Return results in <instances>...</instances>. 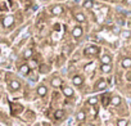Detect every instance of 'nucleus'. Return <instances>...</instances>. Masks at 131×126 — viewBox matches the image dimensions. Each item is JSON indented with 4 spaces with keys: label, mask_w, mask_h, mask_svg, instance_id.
I'll return each mask as SVG.
<instances>
[{
    "label": "nucleus",
    "mask_w": 131,
    "mask_h": 126,
    "mask_svg": "<svg viewBox=\"0 0 131 126\" xmlns=\"http://www.w3.org/2000/svg\"><path fill=\"white\" fill-rule=\"evenodd\" d=\"M84 53L86 55H96L99 53V48L96 45H90V46H86V49L84 50Z\"/></svg>",
    "instance_id": "nucleus-1"
},
{
    "label": "nucleus",
    "mask_w": 131,
    "mask_h": 126,
    "mask_svg": "<svg viewBox=\"0 0 131 126\" xmlns=\"http://www.w3.org/2000/svg\"><path fill=\"white\" fill-rule=\"evenodd\" d=\"M13 25H14V17L13 16H5L4 19H3V26L5 28H9Z\"/></svg>",
    "instance_id": "nucleus-2"
},
{
    "label": "nucleus",
    "mask_w": 131,
    "mask_h": 126,
    "mask_svg": "<svg viewBox=\"0 0 131 126\" xmlns=\"http://www.w3.org/2000/svg\"><path fill=\"white\" fill-rule=\"evenodd\" d=\"M82 35H84V30H82V27H81V26H75L73 30H72V36H73L75 39H80Z\"/></svg>",
    "instance_id": "nucleus-3"
},
{
    "label": "nucleus",
    "mask_w": 131,
    "mask_h": 126,
    "mask_svg": "<svg viewBox=\"0 0 131 126\" xmlns=\"http://www.w3.org/2000/svg\"><path fill=\"white\" fill-rule=\"evenodd\" d=\"M8 86H9V90H10V91H17V90L21 89V82L17 81V80H12Z\"/></svg>",
    "instance_id": "nucleus-4"
},
{
    "label": "nucleus",
    "mask_w": 131,
    "mask_h": 126,
    "mask_svg": "<svg viewBox=\"0 0 131 126\" xmlns=\"http://www.w3.org/2000/svg\"><path fill=\"white\" fill-rule=\"evenodd\" d=\"M50 12H51L53 16H60V14L64 12V9H63L62 5H54V7L50 9Z\"/></svg>",
    "instance_id": "nucleus-5"
},
{
    "label": "nucleus",
    "mask_w": 131,
    "mask_h": 126,
    "mask_svg": "<svg viewBox=\"0 0 131 126\" xmlns=\"http://www.w3.org/2000/svg\"><path fill=\"white\" fill-rule=\"evenodd\" d=\"M72 84H73L75 86H81V85L84 84V77L80 76V75L73 76V77H72Z\"/></svg>",
    "instance_id": "nucleus-6"
},
{
    "label": "nucleus",
    "mask_w": 131,
    "mask_h": 126,
    "mask_svg": "<svg viewBox=\"0 0 131 126\" xmlns=\"http://www.w3.org/2000/svg\"><path fill=\"white\" fill-rule=\"evenodd\" d=\"M36 93H37L39 97H45L48 94V88L45 85H39L37 89H36Z\"/></svg>",
    "instance_id": "nucleus-7"
},
{
    "label": "nucleus",
    "mask_w": 131,
    "mask_h": 126,
    "mask_svg": "<svg viewBox=\"0 0 131 126\" xmlns=\"http://www.w3.org/2000/svg\"><path fill=\"white\" fill-rule=\"evenodd\" d=\"M62 91H63V94L67 97V98H71V97H73V94H75L73 89L70 88V86H64V88L62 89Z\"/></svg>",
    "instance_id": "nucleus-8"
},
{
    "label": "nucleus",
    "mask_w": 131,
    "mask_h": 126,
    "mask_svg": "<svg viewBox=\"0 0 131 126\" xmlns=\"http://www.w3.org/2000/svg\"><path fill=\"white\" fill-rule=\"evenodd\" d=\"M100 62H102V65H111L112 63V57L109 54H103L100 57Z\"/></svg>",
    "instance_id": "nucleus-9"
},
{
    "label": "nucleus",
    "mask_w": 131,
    "mask_h": 126,
    "mask_svg": "<svg viewBox=\"0 0 131 126\" xmlns=\"http://www.w3.org/2000/svg\"><path fill=\"white\" fill-rule=\"evenodd\" d=\"M75 19H76L79 23H84V22H86V16H85L84 13L79 12V13L75 14Z\"/></svg>",
    "instance_id": "nucleus-10"
},
{
    "label": "nucleus",
    "mask_w": 131,
    "mask_h": 126,
    "mask_svg": "<svg viewBox=\"0 0 131 126\" xmlns=\"http://www.w3.org/2000/svg\"><path fill=\"white\" fill-rule=\"evenodd\" d=\"M50 84H51L53 88H59V86H62V79L60 77H53Z\"/></svg>",
    "instance_id": "nucleus-11"
},
{
    "label": "nucleus",
    "mask_w": 131,
    "mask_h": 126,
    "mask_svg": "<svg viewBox=\"0 0 131 126\" xmlns=\"http://www.w3.org/2000/svg\"><path fill=\"white\" fill-rule=\"evenodd\" d=\"M107 88V82H105V80H99L98 82H96V85H95V90H104Z\"/></svg>",
    "instance_id": "nucleus-12"
},
{
    "label": "nucleus",
    "mask_w": 131,
    "mask_h": 126,
    "mask_svg": "<svg viewBox=\"0 0 131 126\" xmlns=\"http://www.w3.org/2000/svg\"><path fill=\"white\" fill-rule=\"evenodd\" d=\"M121 102H122V99H121V97L119 95H113L112 98H111V104L112 106H119L121 104Z\"/></svg>",
    "instance_id": "nucleus-13"
},
{
    "label": "nucleus",
    "mask_w": 131,
    "mask_h": 126,
    "mask_svg": "<svg viewBox=\"0 0 131 126\" xmlns=\"http://www.w3.org/2000/svg\"><path fill=\"white\" fill-rule=\"evenodd\" d=\"M121 66H122L123 68H130V67H131V58H128V57L123 58V59L121 60Z\"/></svg>",
    "instance_id": "nucleus-14"
},
{
    "label": "nucleus",
    "mask_w": 131,
    "mask_h": 126,
    "mask_svg": "<svg viewBox=\"0 0 131 126\" xmlns=\"http://www.w3.org/2000/svg\"><path fill=\"white\" fill-rule=\"evenodd\" d=\"M30 66L28 65H21V67H19V74H22V75H28V72H30Z\"/></svg>",
    "instance_id": "nucleus-15"
},
{
    "label": "nucleus",
    "mask_w": 131,
    "mask_h": 126,
    "mask_svg": "<svg viewBox=\"0 0 131 126\" xmlns=\"http://www.w3.org/2000/svg\"><path fill=\"white\" fill-rule=\"evenodd\" d=\"M100 71H102L103 74H109V72L112 71V66H111V65H102V66H100Z\"/></svg>",
    "instance_id": "nucleus-16"
},
{
    "label": "nucleus",
    "mask_w": 131,
    "mask_h": 126,
    "mask_svg": "<svg viewBox=\"0 0 131 126\" xmlns=\"http://www.w3.org/2000/svg\"><path fill=\"white\" fill-rule=\"evenodd\" d=\"M85 118H86V113L84 111H79L77 114H76V120L81 122V121H85Z\"/></svg>",
    "instance_id": "nucleus-17"
},
{
    "label": "nucleus",
    "mask_w": 131,
    "mask_h": 126,
    "mask_svg": "<svg viewBox=\"0 0 131 126\" xmlns=\"http://www.w3.org/2000/svg\"><path fill=\"white\" fill-rule=\"evenodd\" d=\"M64 111L63 109H57L55 112H54V117L57 118V120H60V118H63L64 117Z\"/></svg>",
    "instance_id": "nucleus-18"
},
{
    "label": "nucleus",
    "mask_w": 131,
    "mask_h": 126,
    "mask_svg": "<svg viewBox=\"0 0 131 126\" xmlns=\"http://www.w3.org/2000/svg\"><path fill=\"white\" fill-rule=\"evenodd\" d=\"M93 5H94V2H93V0H85L84 4H82V7H84L85 9H91Z\"/></svg>",
    "instance_id": "nucleus-19"
},
{
    "label": "nucleus",
    "mask_w": 131,
    "mask_h": 126,
    "mask_svg": "<svg viewBox=\"0 0 131 126\" xmlns=\"http://www.w3.org/2000/svg\"><path fill=\"white\" fill-rule=\"evenodd\" d=\"M34 55V51H32V49H26L25 50V53H23V58L25 59H31V57Z\"/></svg>",
    "instance_id": "nucleus-20"
},
{
    "label": "nucleus",
    "mask_w": 131,
    "mask_h": 126,
    "mask_svg": "<svg viewBox=\"0 0 131 126\" xmlns=\"http://www.w3.org/2000/svg\"><path fill=\"white\" fill-rule=\"evenodd\" d=\"M39 71H40L41 74H48V72L50 71V67H49L48 65H41V66H39Z\"/></svg>",
    "instance_id": "nucleus-21"
},
{
    "label": "nucleus",
    "mask_w": 131,
    "mask_h": 126,
    "mask_svg": "<svg viewBox=\"0 0 131 126\" xmlns=\"http://www.w3.org/2000/svg\"><path fill=\"white\" fill-rule=\"evenodd\" d=\"M88 104H90V106H95V104H98V98H96V97H91V98H89V99H88Z\"/></svg>",
    "instance_id": "nucleus-22"
},
{
    "label": "nucleus",
    "mask_w": 131,
    "mask_h": 126,
    "mask_svg": "<svg viewBox=\"0 0 131 126\" xmlns=\"http://www.w3.org/2000/svg\"><path fill=\"white\" fill-rule=\"evenodd\" d=\"M127 125H128V122L126 118H119L117 121V126H127Z\"/></svg>",
    "instance_id": "nucleus-23"
},
{
    "label": "nucleus",
    "mask_w": 131,
    "mask_h": 126,
    "mask_svg": "<svg viewBox=\"0 0 131 126\" xmlns=\"http://www.w3.org/2000/svg\"><path fill=\"white\" fill-rule=\"evenodd\" d=\"M121 36H122L123 39H130V37H131V32H130L128 30H125V31L121 32Z\"/></svg>",
    "instance_id": "nucleus-24"
},
{
    "label": "nucleus",
    "mask_w": 131,
    "mask_h": 126,
    "mask_svg": "<svg viewBox=\"0 0 131 126\" xmlns=\"http://www.w3.org/2000/svg\"><path fill=\"white\" fill-rule=\"evenodd\" d=\"M28 66H30V68H35V67L37 66V63H36V60H31Z\"/></svg>",
    "instance_id": "nucleus-25"
},
{
    "label": "nucleus",
    "mask_w": 131,
    "mask_h": 126,
    "mask_svg": "<svg viewBox=\"0 0 131 126\" xmlns=\"http://www.w3.org/2000/svg\"><path fill=\"white\" fill-rule=\"evenodd\" d=\"M93 68H94V67H93V65H91V63H90V65H88V66H86L85 71H86V72H89V71H91Z\"/></svg>",
    "instance_id": "nucleus-26"
},
{
    "label": "nucleus",
    "mask_w": 131,
    "mask_h": 126,
    "mask_svg": "<svg viewBox=\"0 0 131 126\" xmlns=\"http://www.w3.org/2000/svg\"><path fill=\"white\" fill-rule=\"evenodd\" d=\"M10 126H22V125L17 121H13V122H10Z\"/></svg>",
    "instance_id": "nucleus-27"
},
{
    "label": "nucleus",
    "mask_w": 131,
    "mask_h": 126,
    "mask_svg": "<svg viewBox=\"0 0 131 126\" xmlns=\"http://www.w3.org/2000/svg\"><path fill=\"white\" fill-rule=\"evenodd\" d=\"M113 32H114V34H118V32H119V28H118V27H114V28H113Z\"/></svg>",
    "instance_id": "nucleus-28"
},
{
    "label": "nucleus",
    "mask_w": 131,
    "mask_h": 126,
    "mask_svg": "<svg viewBox=\"0 0 131 126\" xmlns=\"http://www.w3.org/2000/svg\"><path fill=\"white\" fill-rule=\"evenodd\" d=\"M5 62V58L4 57H0V63H4Z\"/></svg>",
    "instance_id": "nucleus-29"
},
{
    "label": "nucleus",
    "mask_w": 131,
    "mask_h": 126,
    "mask_svg": "<svg viewBox=\"0 0 131 126\" xmlns=\"http://www.w3.org/2000/svg\"><path fill=\"white\" fill-rule=\"evenodd\" d=\"M85 126H94V125H93V123H86Z\"/></svg>",
    "instance_id": "nucleus-30"
},
{
    "label": "nucleus",
    "mask_w": 131,
    "mask_h": 126,
    "mask_svg": "<svg viewBox=\"0 0 131 126\" xmlns=\"http://www.w3.org/2000/svg\"><path fill=\"white\" fill-rule=\"evenodd\" d=\"M2 41H3V37H2V36H0V43H2Z\"/></svg>",
    "instance_id": "nucleus-31"
},
{
    "label": "nucleus",
    "mask_w": 131,
    "mask_h": 126,
    "mask_svg": "<svg viewBox=\"0 0 131 126\" xmlns=\"http://www.w3.org/2000/svg\"><path fill=\"white\" fill-rule=\"evenodd\" d=\"M102 2H107V0H102Z\"/></svg>",
    "instance_id": "nucleus-32"
},
{
    "label": "nucleus",
    "mask_w": 131,
    "mask_h": 126,
    "mask_svg": "<svg viewBox=\"0 0 131 126\" xmlns=\"http://www.w3.org/2000/svg\"><path fill=\"white\" fill-rule=\"evenodd\" d=\"M59 2H64V0H59Z\"/></svg>",
    "instance_id": "nucleus-33"
},
{
    "label": "nucleus",
    "mask_w": 131,
    "mask_h": 126,
    "mask_svg": "<svg viewBox=\"0 0 131 126\" xmlns=\"http://www.w3.org/2000/svg\"><path fill=\"white\" fill-rule=\"evenodd\" d=\"M0 54H2V50H0Z\"/></svg>",
    "instance_id": "nucleus-34"
}]
</instances>
